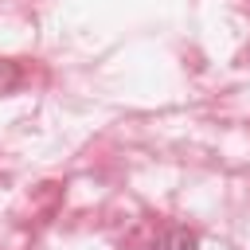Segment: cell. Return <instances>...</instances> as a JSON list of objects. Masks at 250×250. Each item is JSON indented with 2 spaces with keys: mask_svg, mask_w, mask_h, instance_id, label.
I'll return each mask as SVG.
<instances>
[{
  "mask_svg": "<svg viewBox=\"0 0 250 250\" xmlns=\"http://www.w3.org/2000/svg\"><path fill=\"white\" fill-rule=\"evenodd\" d=\"M160 250H195V234H191V230H184V227H176V230H168V234H164Z\"/></svg>",
  "mask_w": 250,
  "mask_h": 250,
  "instance_id": "1",
  "label": "cell"
},
{
  "mask_svg": "<svg viewBox=\"0 0 250 250\" xmlns=\"http://www.w3.org/2000/svg\"><path fill=\"white\" fill-rule=\"evenodd\" d=\"M16 86H20V66L8 62V59H0V94H8Z\"/></svg>",
  "mask_w": 250,
  "mask_h": 250,
  "instance_id": "2",
  "label": "cell"
}]
</instances>
